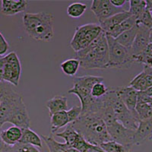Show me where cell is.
Here are the masks:
<instances>
[{"label":"cell","mask_w":152,"mask_h":152,"mask_svg":"<svg viewBox=\"0 0 152 152\" xmlns=\"http://www.w3.org/2000/svg\"><path fill=\"white\" fill-rule=\"evenodd\" d=\"M70 124L91 145L100 146L101 144L113 141L107 125L96 114H81L77 120Z\"/></svg>","instance_id":"obj_1"},{"label":"cell","mask_w":152,"mask_h":152,"mask_svg":"<svg viewBox=\"0 0 152 152\" xmlns=\"http://www.w3.org/2000/svg\"><path fill=\"white\" fill-rule=\"evenodd\" d=\"M76 59L84 69H109V47L106 34L103 32L88 47L76 53Z\"/></svg>","instance_id":"obj_2"},{"label":"cell","mask_w":152,"mask_h":152,"mask_svg":"<svg viewBox=\"0 0 152 152\" xmlns=\"http://www.w3.org/2000/svg\"><path fill=\"white\" fill-rule=\"evenodd\" d=\"M22 19L24 31L30 37L40 41L52 40L54 31L53 15L51 13H24Z\"/></svg>","instance_id":"obj_3"},{"label":"cell","mask_w":152,"mask_h":152,"mask_svg":"<svg viewBox=\"0 0 152 152\" xmlns=\"http://www.w3.org/2000/svg\"><path fill=\"white\" fill-rule=\"evenodd\" d=\"M107 35L109 47V69H127L135 62L131 49L119 44L114 38Z\"/></svg>","instance_id":"obj_4"},{"label":"cell","mask_w":152,"mask_h":152,"mask_svg":"<svg viewBox=\"0 0 152 152\" xmlns=\"http://www.w3.org/2000/svg\"><path fill=\"white\" fill-rule=\"evenodd\" d=\"M103 32L102 28L98 24L89 23L77 27L70 42V47L75 53L84 50L94 41Z\"/></svg>","instance_id":"obj_5"},{"label":"cell","mask_w":152,"mask_h":152,"mask_svg":"<svg viewBox=\"0 0 152 152\" xmlns=\"http://www.w3.org/2000/svg\"><path fill=\"white\" fill-rule=\"evenodd\" d=\"M23 100L21 94L15 91L11 85L5 84V93L0 104V129L10 118L17 106Z\"/></svg>","instance_id":"obj_6"},{"label":"cell","mask_w":152,"mask_h":152,"mask_svg":"<svg viewBox=\"0 0 152 152\" xmlns=\"http://www.w3.org/2000/svg\"><path fill=\"white\" fill-rule=\"evenodd\" d=\"M5 68L2 80L10 85L17 87L21 77V67L20 60L15 52H11L4 56Z\"/></svg>","instance_id":"obj_7"},{"label":"cell","mask_w":152,"mask_h":152,"mask_svg":"<svg viewBox=\"0 0 152 152\" xmlns=\"http://www.w3.org/2000/svg\"><path fill=\"white\" fill-rule=\"evenodd\" d=\"M107 130L113 141L120 145L134 146L135 131L126 128L118 121L107 126Z\"/></svg>","instance_id":"obj_8"},{"label":"cell","mask_w":152,"mask_h":152,"mask_svg":"<svg viewBox=\"0 0 152 152\" xmlns=\"http://www.w3.org/2000/svg\"><path fill=\"white\" fill-rule=\"evenodd\" d=\"M8 123H12L21 129L31 128V119L24 100L17 106L8 120Z\"/></svg>","instance_id":"obj_9"},{"label":"cell","mask_w":152,"mask_h":152,"mask_svg":"<svg viewBox=\"0 0 152 152\" xmlns=\"http://www.w3.org/2000/svg\"><path fill=\"white\" fill-rule=\"evenodd\" d=\"M150 43V29L143 25H138V30L134 43L131 47L133 56L142 53Z\"/></svg>","instance_id":"obj_10"},{"label":"cell","mask_w":152,"mask_h":152,"mask_svg":"<svg viewBox=\"0 0 152 152\" xmlns=\"http://www.w3.org/2000/svg\"><path fill=\"white\" fill-rule=\"evenodd\" d=\"M116 94L129 110H135L138 102V92L130 86L116 87Z\"/></svg>","instance_id":"obj_11"},{"label":"cell","mask_w":152,"mask_h":152,"mask_svg":"<svg viewBox=\"0 0 152 152\" xmlns=\"http://www.w3.org/2000/svg\"><path fill=\"white\" fill-rule=\"evenodd\" d=\"M152 140V118L141 120L135 132L134 145H140Z\"/></svg>","instance_id":"obj_12"},{"label":"cell","mask_w":152,"mask_h":152,"mask_svg":"<svg viewBox=\"0 0 152 152\" xmlns=\"http://www.w3.org/2000/svg\"><path fill=\"white\" fill-rule=\"evenodd\" d=\"M28 2L24 0H3L1 5V12L4 15L12 16L24 12Z\"/></svg>","instance_id":"obj_13"},{"label":"cell","mask_w":152,"mask_h":152,"mask_svg":"<svg viewBox=\"0 0 152 152\" xmlns=\"http://www.w3.org/2000/svg\"><path fill=\"white\" fill-rule=\"evenodd\" d=\"M22 137V129L17 126H12L0 132V139L5 145L14 146L20 142Z\"/></svg>","instance_id":"obj_14"},{"label":"cell","mask_w":152,"mask_h":152,"mask_svg":"<svg viewBox=\"0 0 152 152\" xmlns=\"http://www.w3.org/2000/svg\"><path fill=\"white\" fill-rule=\"evenodd\" d=\"M132 15L130 14L129 11L125 10L124 12H122L120 13L115 15L112 17L107 18V20L104 21L103 22L100 23V25L102 28L103 31L105 34H109L112 30L116 28L118 25L121 24L122 22L131 17Z\"/></svg>","instance_id":"obj_15"},{"label":"cell","mask_w":152,"mask_h":152,"mask_svg":"<svg viewBox=\"0 0 152 152\" xmlns=\"http://www.w3.org/2000/svg\"><path fill=\"white\" fill-rule=\"evenodd\" d=\"M46 107L49 110L50 116L54 113L61 111L68 110V99L66 96L56 95L53 98L47 100L46 103Z\"/></svg>","instance_id":"obj_16"},{"label":"cell","mask_w":152,"mask_h":152,"mask_svg":"<svg viewBox=\"0 0 152 152\" xmlns=\"http://www.w3.org/2000/svg\"><path fill=\"white\" fill-rule=\"evenodd\" d=\"M19 143L32 145V146L40 148L43 147L42 139L40 137L30 128L22 129V137Z\"/></svg>","instance_id":"obj_17"},{"label":"cell","mask_w":152,"mask_h":152,"mask_svg":"<svg viewBox=\"0 0 152 152\" xmlns=\"http://www.w3.org/2000/svg\"><path fill=\"white\" fill-rule=\"evenodd\" d=\"M50 119H51L50 129H51V133L53 135L56 133V132L59 129L66 126L69 124V119H68L66 111L56 113L50 116Z\"/></svg>","instance_id":"obj_18"},{"label":"cell","mask_w":152,"mask_h":152,"mask_svg":"<svg viewBox=\"0 0 152 152\" xmlns=\"http://www.w3.org/2000/svg\"><path fill=\"white\" fill-rule=\"evenodd\" d=\"M135 25H137V18L135 17V16H131V17L126 19V20H125L119 25H118L116 28L112 30L109 34H106L110 35L113 38L116 39V37H118L123 32L132 29Z\"/></svg>","instance_id":"obj_19"},{"label":"cell","mask_w":152,"mask_h":152,"mask_svg":"<svg viewBox=\"0 0 152 152\" xmlns=\"http://www.w3.org/2000/svg\"><path fill=\"white\" fill-rule=\"evenodd\" d=\"M138 30V25H135L132 29L123 32L118 37H116L115 40L119 44H121L122 46H123V47H126V48L131 49L133 43H134V40H135V37H136Z\"/></svg>","instance_id":"obj_20"},{"label":"cell","mask_w":152,"mask_h":152,"mask_svg":"<svg viewBox=\"0 0 152 152\" xmlns=\"http://www.w3.org/2000/svg\"><path fill=\"white\" fill-rule=\"evenodd\" d=\"M78 135L79 134L75 130L73 126L70 123L66 126L64 131H62V132H56L54 134V135H56V136L63 138L65 140V143L69 145L70 147H72L76 139L78 138Z\"/></svg>","instance_id":"obj_21"},{"label":"cell","mask_w":152,"mask_h":152,"mask_svg":"<svg viewBox=\"0 0 152 152\" xmlns=\"http://www.w3.org/2000/svg\"><path fill=\"white\" fill-rule=\"evenodd\" d=\"M41 137L47 145L50 152H66V149L70 147L66 143L56 142L51 135H41Z\"/></svg>","instance_id":"obj_22"},{"label":"cell","mask_w":152,"mask_h":152,"mask_svg":"<svg viewBox=\"0 0 152 152\" xmlns=\"http://www.w3.org/2000/svg\"><path fill=\"white\" fill-rule=\"evenodd\" d=\"M62 72L66 75L72 76L75 75L80 67V61L77 59H69L65 60L60 64Z\"/></svg>","instance_id":"obj_23"},{"label":"cell","mask_w":152,"mask_h":152,"mask_svg":"<svg viewBox=\"0 0 152 152\" xmlns=\"http://www.w3.org/2000/svg\"><path fill=\"white\" fill-rule=\"evenodd\" d=\"M104 78L101 76H94V75H84L78 76V77H75L73 82L81 84L87 88H90L92 90V88L96 84L100 83L104 81Z\"/></svg>","instance_id":"obj_24"},{"label":"cell","mask_w":152,"mask_h":152,"mask_svg":"<svg viewBox=\"0 0 152 152\" xmlns=\"http://www.w3.org/2000/svg\"><path fill=\"white\" fill-rule=\"evenodd\" d=\"M100 147L106 152H131L133 146L123 145L114 141H110L101 144Z\"/></svg>","instance_id":"obj_25"},{"label":"cell","mask_w":152,"mask_h":152,"mask_svg":"<svg viewBox=\"0 0 152 152\" xmlns=\"http://www.w3.org/2000/svg\"><path fill=\"white\" fill-rule=\"evenodd\" d=\"M87 5L81 2H74L69 5L67 8V15L73 18H78L85 14L87 10Z\"/></svg>","instance_id":"obj_26"},{"label":"cell","mask_w":152,"mask_h":152,"mask_svg":"<svg viewBox=\"0 0 152 152\" xmlns=\"http://www.w3.org/2000/svg\"><path fill=\"white\" fill-rule=\"evenodd\" d=\"M129 86L133 88L137 91H145L147 90L148 85L145 72L142 71L139 74L137 75L135 78L130 81Z\"/></svg>","instance_id":"obj_27"},{"label":"cell","mask_w":152,"mask_h":152,"mask_svg":"<svg viewBox=\"0 0 152 152\" xmlns=\"http://www.w3.org/2000/svg\"><path fill=\"white\" fill-rule=\"evenodd\" d=\"M129 12L132 16H135L137 19L146 9V1L143 0H130L129 2Z\"/></svg>","instance_id":"obj_28"},{"label":"cell","mask_w":152,"mask_h":152,"mask_svg":"<svg viewBox=\"0 0 152 152\" xmlns=\"http://www.w3.org/2000/svg\"><path fill=\"white\" fill-rule=\"evenodd\" d=\"M135 110L140 121L152 118V107L148 103H138Z\"/></svg>","instance_id":"obj_29"},{"label":"cell","mask_w":152,"mask_h":152,"mask_svg":"<svg viewBox=\"0 0 152 152\" xmlns=\"http://www.w3.org/2000/svg\"><path fill=\"white\" fill-rule=\"evenodd\" d=\"M137 25H143L149 29L152 28V14L147 8L137 19Z\"/></svg>","instance_id":"obj_30"},{"label":"cell","mask_w":152,"mask_h":152,"mask_svg":"<svg viewBox=\"0 0 152 152\" xmlns=\"http://www.w3.org/2000/svg\"><path fill=\"white\" fill-rule=\"evenodd\" d=\"M108 91V88L106 87L103 82L97 83L92 88L91 90V96L94 98L98 99L100 97H104V95Z\"/></svg>","instance_id":"obj_31"},{"label":"cell","mask_w":152,"mask_h":152,"mask_svg":"<svg viewBox=\"0 0 152 152\" xmlns=\"http://www.w3.org/2000/svg\"><path fill=\"white\" fill-rule=\"evenodd\" d=\"M81 112H82V110H81V106H74L71 109L68 110L66 111V113L69 119V124L74 123L75 120H77L81 115Z\"/></svg>","instance_id":"obj_32"},{"label":"cell","mask_w":152,"mask_h":152,"mask_svg":"<svg viewBox=\"0 0 152 152\" xmlns=\"http://www.w3.org/2000/svg\"><path fill=\"white\" fill-rule=\"evenodd\" d=\"M12 152H40L37 148L29 145L18 143L12 146Z\"/></svg>","instance_id":"obj_33"},{"label":"cell","mask_w":152,"mask_h":152,"mask_svg":"<svg viewBox=\"0 0 152 152\" xmlns=\"http://www.w3.org/2000/svg\"><path fill=\"white\" fill-rule=\"evenodd\" d=\"M9 48V45L2 34L0 32V56H4Z\"/></svg>","instance_id":"obj_34"},{"label":"cell","mask_w":152,"mask_h":152,"mask_svg":"<svg viewBox=\"0 0 152 152\" xmlns=\"http://www.w3.org/2000/svg\"><path fill=\"white\" fill-rule=\"evenodd\" d=\"M4 68H5V59H4V56H0V82H3L2 77H3Z\"/></svg>","instance_id":"obj_35"},{"label":"cell","mask_w":152,"mask_h":152,"mask_svg":"<svg viewBox=\"0 0 152 152\" xmlns=\"http://www.w3.org/2000/svg\"><path fill=\"white\" fill-rule=\"evenodd\" d=\"M113 5L116 8H122L127 2L126 0H110Z\"/></svg>","instance_id":"obj_36"},{"label":"cell","mask_w":152,"mask_h":152,"mask_svg":"<svg viewBox=\"0 0 152 152\" xmlns=\"http://www.w3.org/2000/svg\"><path fill=\"white\" fill-rule=\"evenodd\" d=\"M141 54L148 56H152V43H149L148 46L146 47V49Z\"/></svg>","instance_id":"obj_37"},{"label":"cell","mask_w":152,"mask_h":152,"mask_svg":"<svg viewBox=\"0 0 152 152\" xmlns=\"http://www.w3.org/2000/svg\"><path fill=\"white\" fill-rule=\"evenodd\" d=\"M5 82H0V104L2 102V97H3L4 93H5Z\"/></svg>","instance_id":"obj_38"},{"label":"cell","mask_w":152,"mask_h":152,"mask_svg":"<svg viewBox=\"0 0 152 152\" xmlns=\"http://www.w3.org/2000/svg\"><path fill=\"white\" fill-rule=\"evenodd\" d=\"M12 146H9V145H5V144L2 152H12Z\"/></svg>","instance_id":"obj_39"},{"label":"cell","mask_w":152,"mask_h":152,"mask_svg":"<svg viewBox=\"0 0 152 152\" xmlns=\"http://www.w3.org/2000/svg\"><path fill=\"white\" fill-rule=\"evenodd\" d=\"M66 152H79L78 151H77L76 149H75L74 148L72 147H69L67 149H66Z\"/></svg>","instance_id":"obj_40"},{"label":"cell","mask_w":152,"mask_h":152,"mask_svg":"<svg viewBox=\"0 0 152 152\" xmlns=\"http://www.w3.org/2000/svg\"><path fill=\"white\" fill-rule=\"evenodd\" d=\"M4 145H5V144H4L3 142H2V140L0 139V152H2V151H3Z\"/></svg>","instance_id":"obj_41"},{"label":"cell","mask_w":152,"mask_h":152,"mask_svg":"<svg viewBox=\"0 0 152 152\" xmlns=\"http://www.w3.org/2000/svg\"><path fill=\"white\" fill-rule=\"evenodd\" d=\"M150 43H152V28L150 29Z\"/></svg>","instance_id":"obj_42"}]
</instances>
